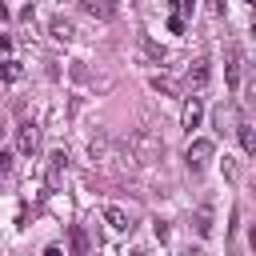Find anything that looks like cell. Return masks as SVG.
I'll use <instances>...</instances> for the list:
<instances>
[{
	"label": "cell",
	"instance_id": "cell-1",
	"mask_svg": "<svg viewBox=\"0 0 256 256\" xmlns=\"http://www.w3.org/2000/svg\"><path fill=\"white\" fill-rule=\"evenodd\" d=\"M128 148L136 152V160H156V156H164V140H160V136H152L148 128H140V132L128 140Z\"/></svg>",
	"mask_w": 256,
	"mask_h": 256
},
{
	"label": "cell",
	"instance_id": "cell-2",
	"mask_svg": "<svg viewBox=\"0 0 256 256\" xmlns=\"http://www.w3.org/2000/svg\"><path fill=\"white\" fill-rule=\"evenodd\" d=\"M212 152H216V144H212L208 136H196V140L188 144V152H184V160H188V172H200V168L212 160Z\"/></svg>",
	"mask_w": 256,
	"mask_h": 256
},
{
	"label": "cell",
	"instance_id": "cell-3",
	"mask_svg": "<svg viewBox=\"0 0 256 256\" xmlns=\"http://www.w3.org/2000/svg\"><path fill=\"white\" fill-rule=\"evenodd\" d=\"M16 144H20V152L32 156V152L40 148V128H36L32 120H20V124H16Z\"/></svg>",
	"mask_w": 256,
	"mask_h": 256
},
{
	"label": "cell",
	"instance_id": "cell-4",
	"mask_svg": "<svg viewBox=\"0 0 256 256\" xmlns=\"http://www.w3.org/2000/svg\"><path fill=\"white\" fill-rule=\"evenodd\" d=\"M184 76H188V84H192V88H204V84H208V76H212V64L200 56V60H192V64H188V72H184Z\"/></svg>",
	"mask_w": 256,
	"mask_h": 256
},
{
	"label": "cell",
	"instance_id": "cell-5",
	"mask_svg": "<svg viewBox=\"0 0 256 256\" xmlns=\"http://www.w3.org/2000/svg\"><path fill=\"white\" fill-rule=\"evenodd\" d=\"M104 220H108L112 232H128V228H132V216H128L124 208H116V204H104Z\"/></svg>",
	"mask_w": 256,
	"mask_h": 256
},
{
	"label": "cell",
	"instance_id": "cell-6",
	"mask_svg": "<svg viewBox=\"0 0 256 256\" xmlns=\"http://www.w3.org/2000/svg\"><path fill=\"white\" fill-rule=\"evenodd\" d=\"M236 136H240V148L252 156L256 152V132H252V120L248 116H236Z\"/></svg>",
	"mask_w": 256,
	"mask_h": 256
},
{
	"label": "cell",
	"instance_id": "cell-7",
	"mask_svg": "<svg viewBox=\"0 0 256 256\" xmlns=\"http://www.w3.org/2000/svg\"><path fill=\"white\" fill-rule=\"evenodd\" d=\"M180 120H184V128H188V132H192V128H200V120H204V104H200V96H192V100L184 104V116H180Z\"/></svg>",
	"mask_w": 256,
	"mask_h": 256
},
{
	"label": "cell",
	"instance_id": "cell-8",
	"mask_svg": "<svg viewBox=\"0 0 256 256\" xmlns=\"http://www.w3.org/2000/svg\"><path fill=\"white\" fill-rule=\"evenodd\" d=\"M64 168H68V156H64V152H52V156H48V184H52V188L60 184V172H64Z\"/></svg>",
	"mask_w": 256,
	"mask_h": 256
},
{
	"label": "cell",
	"instance_id": "cell-9",
	"mask_svg": "<svg viewBox=\"0 0 256 256\" xmlns=\"http://www.w3.org/2000/svg\"><path fill=\"white\" fill-rule=\"evenodd\" d=\"M48 32H52L56 40H72V32H76V28H72V20H68V16H52Z\"/></svg>",
	"mask_w": 256,
	"mask_h": 256
},
{
	"label": "cell",
	"instance_id": "cell-10",
	"mask_svg": "<svg viewBox=\"0 0 256 256\" xmlns=\"http://www.w3.org/2000/svg\"><path fill=\"white\" fill-rule=\"evenodd\" d=\"M192 224H196V232H200V236H212V212H208V208H196Z\"/></svg>",
	"mask_w": 256,
	"mask_h": 256
},
{
	"label": "cell",
	"instance_id": "cell-11",
	"mask_svg": "<svg viewBox=\"0 0 256 256\" xmlns=\"http://www.w3.org/2000/svg\"><path fill=\"white\" fill-rule=\"evenodd\" d=\"M224 76H228V88L236 92V88H240V60H236V56H228V64H224Z\"/></svg>",
	"mask_w": 256,
	"mask_h": 256
},
{
	"label": "cell",
	"instance_id": "cell-12",
	"mask_svg": "<svg viewBox=\"0 0 256 256\" xmlns=\"http://www.w3.org/2000/svg\"><path fill=\"white\" fill-rule=\"evenodd\" d=\"M140 48H144V56H148V60H156V64L164 60V48H160V44H152L148 36H140Z\"/></svg>",
	"mask_w": 256,
	"mask_h": 256
},
{
	"label": "cell",
	"instance_id": "cell-13",
	"mask_svg": "<svg viewBox=\"0 0 256 256\" xmlns=\"http://www.w3.org/2000/svg\"><path fill=\"white\" fill-rule=\"evenodd\" d=\"M0 76H4V80H20L24 72H20V64H16V60H0Z\"/></svg>",
	"mask_w": 256,
	"mask_h": 256
},
{
	"label": "cell",
	"instance_id": "cell-14",
	"mask_svg": "<svg viewBox=\"0 0 256 256\" xmlns=\"http://www.w3.org/2000/svg\"><path fill=\"white\" fill-rule=\"evenodd\" d=\"M72 252H76V256H84V252H88V236H84L80 228H72Z\"/></svg>",
	"mask_w": 256,
	"mask_h": 256
},
{
	"label": "cell",
	"instance_id": "cell-15",
	"mask_svg": "<svg viewBox=\"0 0 256 256\" xmlns=\"http://www.w3.org/2000/svg\"><path fill=\"white\" fill-rule=\"evenodd\" d=\"M220 168H224V180H236V160H232V156H224Z\"/></svg>",
	"mask_w": 256,
	"mask_h": 256
},
{
	"label": "cell",
	"instance_id": "cell-16",
	"mask_svg": "<svg viewBox=\"0 0 256 256\" xmlns=\"http://www.w3.org/2000/svg\"><path fill=\"white\" fill-rule=\"evenodd\" d=\"M152 88H156V92H172V80H168V76H152Z\"/></svg>",
	"mask_w": 256,
	"mask_h": 256
},
{
	"label": "cell",
	"instance_id": "cell-17",
	"mask_svg": "<svg viewBox=\"0 0 256 256\" xmlns=\"http://www.w3.org/2000/svg\"><path fill=\"white\" fill-rule=\"evenodd\" d=\"M84 12H92V16H112V8H104V4H84Z\"/></svg>",
	"mask_w": 256,
	"mask_h": 256
},
{
	"label": "cell",
	"instance_id": "cell-18",
	"mask_svg": "<svg viewBox=\"0 0 256 256\" xmlns=\"http://www.w3.org/2000/svg\"><path fill=\"white\" fill-rule=\"evenodd\" d=\"M12 172V152H0V176Z\"/></svg>",
	"mask_w": 256,
	"mask_h": 256
},
{
	"label": "cell",
	"instance_id": "cell-19",
	"mask_svg": "<svg viewBox=\"0 0 256 256\" xmlns=\"http://www.w3.org/2000/svg\"><path fill=\"white\" fill-rule=\"evenodd\" d=\"M44 256H64V252L60 248H44Z\"/></svg>",
	"mask_w": 256,
	"mask_h": 256
},
{
	"label": "cell",
	"instance_id": "cell-20",
	"mask_svg": "<svg viewBox=\"0 0 256 256\" xmlns=\"http://www.w3.org/2000/svg\"><path fill=\"white\" fill-rule=\"evenodd\" d=\"M184 256H204V252H200V248H188V252H184Z\"/></svg>",
	"mask_w": 256,
	"mask_h": 256
},
{
	"label": "cell",
	"instance_id": "cell-21",
	"mask_svg": "<svg viewBox=\"0 0 256 256\" xmlns=\"http://www.w3.org/2000/svg\"><path fill=\"white\" fill-rule=\"evenodd\" d=\"M132 256H148V252H132Z\"/></svg>",
	"mask_w": 256,
	"mask_h": 256
}]
</instances>
